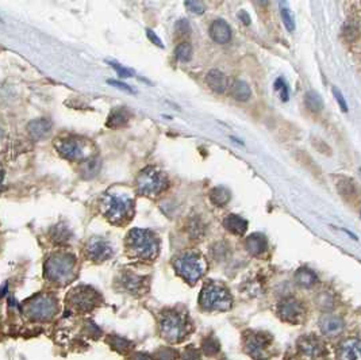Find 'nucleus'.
I'll list each match as a JSON object with an SVG mask.
<instances>
[{"instance_id": "obj_1", "label": "nucleus", "mask_w": 361, "mask_h": 360, "mask_svg": "<svg viewBox=\"0 0 361 360\" xmlns=\"http://www.w3.org/2000/svg\"><path fill=\"white\" fill-rule=\"evenodd\" d=\"M126 246L130 255L140 260H151L159 254V239L147 229H133L127 235Z\"/></svg>"}, {"instance_id": "obj_2", "label": "nucleus", "mask_w": 361, "mask_h": 360, "mask_svg": "<svg viewBox=\"0 0 361 360\" xmlns=\"http://www.w3.org/2000/svg\"><path fill=\"white\" fill-rule=\"evenodd\" d=\"M133 199L125 194H106L100 201V209L110 222L122 224L133 214Z\"/></svg>"}, {"instance_id": "obj_3", "label": "nucleus", "mask_w": 361, "mask_h": 360, "mask_svg": "<svg viewBox=\"0 0 361 360\" xmlns=\"http://www.w3.org/2000/svg\"><path fill=\"white\" fill-rule=\"evenodd\" d=\"M74 268H76V259L72 255L60 252L49 257V260L45 264V275L49 280L63 284L73 278Z\"/></svg>"}, {"instance_id": "obj_4", "label": "nucleus", "mask_w": 361, "mask_h": 360, "mask_svg": "<svg viewBox=\"0 0 361 360\" xmlns=\"http://www.w3.org/2000/svg\"><path fill=\"white\" fill-rule=\"evenodd\" d=\"M175 269L188 283H195L206 272L207 264L202 255L196 252H185L177 256L174 261Z\"/></svg>"}, {"instance_id": "obj_5", "label": "nucleus", "mask_w": 361, "mask_h": 360, "mask_svg": "<svg viewBox=\"0 0 361 360\" xmlns=\"http://www.w3.org/2000/svg\"><path fill=\"white\" fill-rule=\"evenodd\" d=\"M199 303L206 310H229L233 305V299L225 287L217 283H207L202 289Z\"/></svg>"}, {"instance_id": "obj_6", "label": "nucleus", "mask_w": 361, "mask_h": 360, "mask_svg": "<svg viewBox=\"0 0 361 360\" xmlns=\"http://www.w3.org/2000/svg\"><path fill=\"white\" fill-rule=\"evenodd\" d=\"M168 186V180L160 169L147 167L142 169L137 177V191L145 196H156Z\"/></svg>"}, {"instance_id": "obj_7", "label": "nucleus", "mask_w": 361, "mask_h": 360, "mask_svg": "<svg viewBox=\"0 0 361 360\" xmlns=\"http://www.w3.org/2000/svg\"><path fill=\"white\" fill-rule=\"evenodd\" d=\"M187 333V323L179 313L169 312L161 318V334L168 341H180Z\"/></svg>"}, {"instance_id": "obj_8", "label": "nucleus", "mask_w": 361, "mask_h": 360, "mask_svg": "<svg viewBox=\"0 0 361 360\" xmlns=\"http://www.w3.org/2000/svg\"><path fill=\"white\" fill-rule=\"evenodd\" d=\"M26 313L34 320H46L55 313V299L49 295H38L26 305Z\"/></svg>"}, {"instance_id": "obj_9", "label": "nucleus", "mask_w": 361, "mask_h": 360, "mask_svg": "<svg viewBox=\"0 0 361 360\" xmlns=\"http://www.w3.org/2000/svg\"><path fill=\"white\" fill-rule=\"evenodd\" d=\"M55 148L59 153L65 157L67 160H80L84 156V148L83 143L79 140L73 138V137H65V138H60L55 141Z\"/></svg>"}, {"instance_id": "obj_10", "label": "nucleus", "mask_w": 361, "mask_h": 360, "mask_svg": "<svg viewBox=\"0 0 361 360\" xmlns=\"http://www.w3.org/2000/svg\"><path fill=\"white\" fill-rule=\"evenodd\" d=\"M85 254L93 261H104L112 255V248L107 240L102 237H92L85 245Z\"/></svg>"}, {"instance_id": "obj_11", "label": "nucleus", "mask_w": 361, "mask_h": 360, "mask_svg": "<svg viewBox=\"0 0 361 360\" xmlns=\"http://www.w3.org/2000/svg\"><path fill=\"white\" fill-rule=\"evenodd\" d=\"M303 313H305L303 306L292 298L286 299L279 305V314L284 321L288 322H299V320L303 317Z\"/></svg>"}, {"instance_id": "obj_12", "label": "nucleus", "mask_w": 361, "mask_h": 360, "mask_svg": "<svg viewBox=\"0 0 361 360\" xmlns=\"http://www.w3.org/2000/svg\"><path fill=\"white\" fill-rule=\"evenodd\" d=\"M344 327H345V323H344L343 318L332 316V314L324 316L319 320V328L325 336H330V337L338 336L339 333H343Z\"/></svg>"}, {"instance_id": "obj_13", "label": "nucleus", "mask_w": 361, "mask_h": 360, "mask_svg": "<svg viewBox=\"0 0 361 360\" xmlns=\"http://www.w3.org/2000/svg\"><path fill=\"white\" fill-rule=\"evenodd\" d=\"M338 360H361V341L349 338L339 346Z\"/></svg>"}, {"instance_id": "obj_14", "label": "nucleus", "mask_w": 361, "mask_h": 360, "mask_svg": "<svg viewBox=\"0 0 361 360\" xmlns=\"http://www.w3.org/2000/svg\"><path fill=\"white\" fill-rule=\"evenodd\" d=\"M210 37L217 44H227L232 40V29L223 19H217L210 26Z\"/></svg>"}, {"instance_id": "obj_15", "label": "nucleus", "mask_w": 361, "mask_h": 360, "mask_svg": "<svg viewBox=\"0 0 361 360\" xmlns=\"http://www.w3.org/2000/svg\"><path fill=\"white\" fill-rule=\"evenodd\" d=\"M70 302L73 303L74 308L78 306L81 309H88L95 305V293L87 287H80L78 290L72 291Z\"/></svg>"}, {"instance_id": "obj_16", "label": "nucleus", "mask_w": 361, "mask_h": 360, "mask_svg": "<svg viewBox=\"0 0 361 360\" xmlns=\"http://www.w3.org/2000/svg\"><path fill=\"white\" fill-rule=\"evenodd\" d=\"M29 134L34 140H42L45 137H48L52 132V122L45 118H40L35 121H31L27 126Z\"/></svg>"}, {"instance_id": "obj_17", "label": "nucleus", "mask_w": 361, "mask_h": 360, "mask_svg": "<svg viewBox=\"0 0 361 360\" xmlns=\"http://www.w3.org/2000/svg\"><path fill=\"white\" fill-rule=\"evenodd\" d=\"M299 351L307 357H319L324 352V346L314 337H302L298 343Z\"/></svg>"}, {"instance_id": "obj_18", "label": "nucleus", "mask_w": 361, "mask_h": 360, "mask_svg": "<svg viewBox=\"0 0 361 360\" xmlns=\"http://www.w3.org/2000/svg\"><path fill=\"white\" fill-rule=\"evenodd\" d=\"M245 246H246L248 252L253 256H258V255L264 254L268 248V241L267 237L261 233H253L246 239L245 241Z\"/></svg>"}, {"instance_id": "obj_19", "label": "nucleus", "mask_w": 361, "mask_h": 360, "mask_svg": "<svg viewBox=\"0 0 361 360\" xmlns=\"http://www.w3.org/2000/svg\"><path fill=\"white\" fill-rule=\"evenodd\" d=\"M223 226L226 230L233 233V235L242 236L248 229V221L243 220L242 217L237 214H229L227 217L223 220Z\"/></svg>"}, {"instance_id": "obj_20", "label": "nucleus", "mask_w": 361, "mask_h": 360, "mask_svg": "<svg viewBox=\"0 0 361 360\" xmlns=\"http://www.w3.org/2000/svg\"><path fill=\"white\" fill-rule=\"evenodd\" d=\"M206 81L208 87H210L213 91L218 92V94H222L225 92L226 88H227V80H226V76L222 74L221 70L218 69H211L206 76Z\"/></svg>"}, {"instance_id": "obj_21", "label": "nucleus", "mask_w": 361, "mask_h": 360, "mask_svg": "<svg viewBox=\"0 0 361 360\" xmlns=\"http://www.w3.org/2000/svg\"><path fill=\"white\" fill-rule=\"evenodd\" d=\"M230 95L234 98L236 100H240V102H246L249 100L252 95L251 87L248 83L242 80H236L230 87Z\"/></svg>"}, {"instance_id": "obj_22", "label": "nucleus", "mask_w": 361, "mask_h": 360, "mask_svg": "<svg viewBox=\"0 0 361 360\" xmlns=\"http://www.w3.org/2000/svg\"><path fill=\"white\" fill-rule=\"evenodd\" d=\"M130 119V113L126 110L125 107H118L115 110L111 111V114L108 115L107 126L108 128H121V126L126 125Z\"/></svg>"}, {"instance_id": "obj_23", "label": "nucleus", "mask_w": 361, "mask_h": 360, "mask_svg": "<svg viewBox=\"0 0 361 360\" xmlns=\"http://www.w3.org/2000/svg\"><path fill=\"white\" fill-rule=\"evenodd\" d=\"M265 338L262 337H257V336H253L246 341V351L249 352L252 357H256V359H260L264 353V348H265Z\"/></svg>"}, {"instance_id": "obj_24", "label": "nucleus", "mask_w": 361, "mask_h": 360, "mask_svg": "<svg viewBox=\"0 0 361 360\" xmlns=\"http://www.w3.org/2000/svg\"><path fill=\"white\" fill-rule=\"evenodd\" d=\"M295 280L299 286L302 287H313L318 282V278L315 272L309 268H300L295 274Z\"/></svg>"}, {"instance_id": "obj_25", "label": "nucleus", "mask_w": 361, "mask_h": 360, "mask_svg": "<svg viewBox=\"0 0 361 360\" xmlns=\"http://www.w3.org/2000/svg\"><path fill=\"white\" fill-rule=\"evenodd\" d=\"M230 198H232V192L223 186H218L210 191L211 202L215 206H225L226 203H229Z\"/></svg>"}, {"instance_id": "obj_26", "label": "nucleus", "mask_w": 361, "mask_h": 360, "mask_svg": "<svg viewBox=\"0 0 361 360\" xmlns=\"http://www.w3.org/2000/svg\"><path fill=\"white\" fill-rule=\"evenodd\" d=\"M100 171V161L98 158H89L87 161H84L80 167L81 176L84 179H92L95 177Z\"/></svg>"}, {"instance_id": "obj_27", "label": "nucleus", "mask_w": 361, "mask_h": 360, "mask_svg": "<svg viewBox=\"0 0 361 360\" xmlns=\"http://www.w3.org/2000/svg\"><path fill=\"white\" fill-rule=\"evenodd\" d=\"M305 103H306L307 109L311 113H321L324 109V100H322L321 95L315 91H309L305 95Z\"/></svg>"}, {"instance_id": "obj_28", "label": "nucleus", "mask_w": 361, "mask_h": 360, "mask_svg": "<svg viewBox=\"0 0 361 360\" xmlns=\"http://www.w3.org/2000/svg\"><path fill=\"white\" fill-rule=\"evenodd\" d=\"M50 237L55 243H67L68 240L72 237V231L64 224H59L50 230Z\"/></svg>"}, {"instance_id": "obj_29", "label": "nucleus", "mask_w": 361, "mask_h": 360, "mask_svg": "<svg viewBox=\"0 0 361 360\" xmlns=\"http://www.w3.org/2000/svg\"><path fill=\"white\" fill-rule=\"evenodd\" d=\"M280 14H281V19H283L284 26H286V29L292 33V31L295 30L294 15H292L290 7H288V4L284 3V2H281L280 3Z\"/></svg>"}, {"instance_id": "obj_30", "label": "nucleus", "mask_w": 361, "mask_h": 360, "mask_svg": "<svg viewBox=\"0 0 361 360\" xmlns=\"http://www.w3.org/2000/svg\"><path fill=\"white\" fill-rule=\"evenodd\" d=\"M175 56L181 63H188L192 57V46L188 42H181L180 45H177Z\"/></svg>"}, {"instance_id": "obj_31", "label": "nucleus", "mask_w": 361, "mask_h": 360, "mask_svg": "<svg viewBox=\"0 0 361 360\" xmlns=\"http://www.w3.org/2000/svg\"><path fill=\"white\" fill-rule=\"evenodd\" d=\"M203 225L199 220H192L189 224H188V233L194 237V239H199L203 236Z\"/></svg>"}, {"instance_id": "obj_32", "label": "nucleus", "mask_w": 361, "mask_h": 360, "mask_svg": "<svg viewBox=\"0 0 361 360\" xmlns=\"http://www.w3.org/2000/svg\"><path fill=\"white\" fill-rule=\"evenodd\" d=\"M275 89L280 94L281 100H283V102H287L288 98H290V92H288L287 83H286L281 77H279V79L275 81Z\"/></svg>"}, {"instance_id": "obj_33", "label": "nucleus", "mask_w": 361, "mask_h": 360, "mask_svg": "<svg viewBox=\"0 0 361 360\" xmlns=\"http://www.w3.org/2000/svg\"><path fill=\"white\" fill-rule=\"evenodd\" d=\"M344 35H345V38L348 41L352 42V41H354L358 37V27L353 22H348L345 25V27H344Z\"/></svg>"}, {"instance_id": "obj_34", "label": "nucleus", "mask_w": 361, "mask_h": 360, "mask_svg": "<svg viewBox=\"0 0 361 360\" xmlns=\"http://www.w3.org/2000/svg\"><path fill=\"white\" fill-rule=\"evenodd\" d=\"M203 349L207 355H215L219 351V343L215 338H207L203 343Z\"/></svg>"}, {"instance_id": "obj_35", "label": "nucleus", "mask_w": 361, "mask_h": 360, "mask_svg": "<svg viewBox=\"0 0 361 360\" xmlns=\"http://www.w3.org/2000/svg\"><path fill=\"white\" fill-rule=\"evenodd\" d=\"M185 7L191 12L198 15H202L204 12V10H206V7H204V4L202 2H185Z\"/></svg>"}, {"instance_id": "obj_36", "label": "nucleus", "mask_w": 361, "mask_h": 360, "mask_svg": "<svg viewBox=\"0 0 361 360\" xmlns=\"http://www.w3.org/2000/svg\"><path fill=\"white\" fill-rule=\"evenodd\" d=\"M333 95H334L335 100H337V103H338L339 109L344 111V113H347L348 111V103L347 100H345V98H344L343 92L339 91L338 88H333Z\"/></svg>"}, {"instance_id": "obj_37", "label": "nucleus", "mask_w": 361, "mask_h": 360, "mask_svg": "<svg viewBox=\"0 0 361 360\" xmlns=\"http://www.w3.org/2000/svg\"><path fill=\"white\" fill-rule=\"evenodd\" d=\"M110 65L112 66V69H114L115 72H117V74H118L121 77H131L133 76V70L127 69V68H123V66H121L119 64L110 63Z\"/></svg>"}, {"instance_id": "obj_38", "label": "nucleus", "mask_w": 361, "mask_h": 360, "mask_svg": "<svg viewBox=\"0 0 361 360\" xmlns=\"http://www.w3.org/2000/svg\"><path fill=\"white\" fill-rule=\"evenodd\" d=\"M176 30L180 34H188L189 33V23L185 19H181L176 23Z\"/></svg>"}, {"instance_id": "obj_39", "label": "nucleus", "mask_w": 361, "mask_h": 360, "mask_svg": "<svg viewBox=\"0 0 361 360\" xmlns=\"http://www.w3.org/2000/svg\"><path fill=\"white\" fill-rule=\"evenodd\" d=\"M146 34H147V38L153 42L155 45H157L159 48H164V45H162V42H161V40H160L157 35H156V33L153 31V30H150V29H147L146 30Z\"/></svg>"}, {"instance_id": "obj_40", "label": "nucleus", "mask_w": 361, "mask_h": 360, "mask_svg": "<svg viewBox=\"0 0 361 360\" xmlns=\"http://www.w3.org/2000/svg\"><path fill=\"white\" fill-rule=\"evenodd\" d=\"M107 83H110V84L115 85V87H117V88H121V89H123V91H126V92H134V91H133V88H130L129 85H127V84H125V83H121V81H117V80H108Z\"/></svg>"}, {"instance_id": "obj_41", "label": "nucleus", "mask_w": 361, "mask_h": 360, "mask_svg": "<svg viewBox=\"0 0 361 360\" xmlns=\"http://www.w3.org/2000/svg\"><path fill=\"white\" fill-rule=\"evenodd\" d=\"M238 18H240L245 25H249V23H251V16L248 15V12L245 11V10H241V11L238 12Z\"/></svg>"}, {"instance_id": "obj_42", "label": "nucleus", "mask_w": 361, "mask_h": 360, "mask_svg": "<svg viewBox=\"0 0 361 360\" xmlns=\"http://www.w3.org/2000/svg\"><path fill=\"white\" fill-rule=\"evenodd\" d=\"M3 180H4V171H3V167L0 166V191H2V187H3Z\"/></svg>"}, {"instance_id": "obj_43", "label": "nucleus", "mask_w": 361, "mask_h": 360, "mask_svg": "<svg viewBox=\"0 0 361 360\" xmlns=\"http://www.w3.org/2000/svg\"><path fill=\"white\" fill-rule=\"evenodd\" d=\"M0 138H2V129H0Z\"/></svg>"}]
</instances>
